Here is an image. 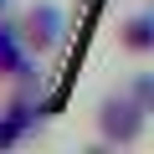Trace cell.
I'll return each mask as SVG.
<instances>
[{
	"label": "cell",
	"instance_id": "8992f818",
	"mask_svg": "<svg viewBox=\"0 0 154 154\" xmlns=\"http://www.w3.org/2000/svg\"><path fill=\"white\" fill-rule=\"evenodd\" d=\"M128 93L154 113V72H134V77H128Z\"/></svg>",
	"mask_w": 154,
	"mask_h": 154
},
{
	"label": "cell",
	"instance_id": "7a4b0ae2",
	"mask_svg": "<svg viewBox=\"0 0 154 154\" xmlns=\"http://www.w3.org/2000/svg\"><path fill=\"white\" fill-rule=\"evenodd\" d=\"M16 26H21L26 46H31L36 57H51V51H62V41H67V16H62V5H51V0H31V5L16 16Z\"/></svg>",
	"mask_w": 154,
	"mask_h": 154
},
{
	"label": "cell",
	"instance_id": "5b68a950",
	"mask_svg": "<svg viewBox=\"0 0 154 154\" xmlns=\"http://www.w3.org/2000/svg\"><path fill=\"white\" fill-rule=\"evenodd\" d=\"M21 139H31V128H26L21 118H11L5 108H0V149H16Z\"/></svg>",
	"mask_w": 154,
	"mask_h": 154
},
{
	"label": "cell",
	"instance_id": "52a82bcc",
	"mask_svg": "<svg viewBox=\"0 0 154 154\" xmlns=\"http://www.w3.org/2000/svg\"><path fill=\"white\" fill-rule=\"evenodd\" d=\"M0 16H11V0H0Z\"/></svg>",
	"mask_w": 154,
	"mask_h": 154
},
{
	"label": "cell",
	"instance_id": "6da1fadb",
	"mask_svg": "<svg viewBox=\"0 0 154 154\" xmlns=\"http://www.w3.org/2000/svg\"><path fill=\"white\" fill-rule=\"evenodd\" d=\"M93 128H98V139H103V144L128 149V144H139V139H144V128H149V108H144L128 88H113V93H103V98H98V108H93Z\"/></svg>",
	"mask_w": 154,
	"mask_h": 154
},
{
	"label": "cell",
	"instance_id": "3957f363",
	"mask_svg": "<svg viewBox=\"0 0 154 154\" xmlns=\"http://www.w3.org/2000/svg\"><path fill=\"white\" fill-rule=\"evenodd\" d=\"M36 51L26 46V36H21V26L11 21V16H0V82H21V77H36Z\"/></svg>",
	"mask_w": 154,
	"mask_h": 154
},
{
	"label": "cell",
	"instance_id": "277c9868",
	"mask_svg": "<svg viewBox=\"0 0 154 154\" xmlns=\"http://www.w3.org/2000/svg\"><path fill=\"white\" fill-rule=\"evenodd\" d=\"M113 36L128 57H154V11H128Z\"/></svg>",
	"mask_w": 154,
	"mask_h": 154
}]
</instances>
